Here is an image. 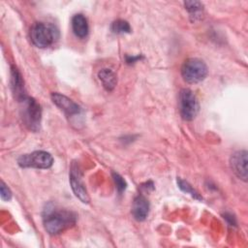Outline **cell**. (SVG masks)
Returning <instances> with one entry per match:
<instances>
[{
    "mask_svg": "<svg viewBox=\"0 0 248 248\" xmlns=\"http://www.w3.org/2000/svg\"><path fill=\"white\" fill-rule=\"evenodd\" d=\"M76 214L72 211L47 208L43 217L45 230L49 234H57L76 223Z\"/></svg>",
    "mask_w": 248,
    "mask_h": 248,
    "instance_id": "1",
    "label": "cell"
},
{
    "mask_svg": "<svg viewBox=\"0 0 248 248\" xmlns=\"http://www.w3.org/2000/svg\"><path fill=\"white\" fill-rule=\"evenodd\" d=\"M57 38V30L51 24L36 22L30 29V39L34 46L40 48L49 46Z\"/></svg>",
    "mask_w": 248,
    "mask_h": 248,
    "instance_id": "2",
    "label": "cell"
},
{
    "mask_svg": "<svg viewBox=\"0 0 248 248\" xmlns=\"http://www.w3.org/2000/svg\"><path fill=\"white\" fill-rule=\"evenodd\" d=\"M19 102L21 103L23 122L31 131H39L42 118V110L40 105L33 98L28 96L24 97Z\"/></svg>",
    "mask_w": 248,
    "mask_h": 248,
    "instance_id": "3",
    "label": "cell"
},
{
    "mask_svg": "<svg viewBox=\"0 0 248 248\" xmlns=\"http://www.w3.org/2000/svg\"><path fill=\"white\" fill-rule=\"evenodd\" d=\"M207 67L205 63L199 58L187 59L181 68V76L188 83H197L205 78Z\"/></svg>",
    "mask_w": 248,
    "mask_h": 248,
    "instance_id": "4",
    "label": "cell"
},
{
    "mask_svg": "<svg viewBox=\"0 0 248 248\" xmlns=\"http://www.w3.org/2000/svg\"><path fill=\"white\" fill-rule=\"evenodd\" d=\"M178 105L180 115L184 120H193L199 111V103L192 90L184 88L179 92Z\"/></svg>",
    "mask_w": 248,
    "mask_h": 248,
    "instance_id": "5",
    "label": "cell"
},
{
    "mask_svg": "<svg viewBox=\"0 0 248 248\" xmlns=\"http://www.w3.org/2000/svg\"><path fill=\"white\" fill-rule=\"evenodd\" d=\"M17 163L22 168L48 169L53 164V158L48 152L38 150L30 154L21 155L17 159Z\"/></svg>",
    "mask_w": 248,
    "mask_h": 248,
    "instance_id": "6",
    "label": "cell"
},
{
    "mask_svg": "<svg viewBox=\"0 0 248 248\" xmlns=\"http://www.w3.org/2000/svg\"><path fill=\"white\" fill-rule=\"evenodd\" d=\"M70 184L71 188L77 198H78L83 203H88L90 198L88 196L87 190L82 181L81 172L78 169V166L73 164L70 170Z\"/></svg>",
    "mask_w": 248,
    "mask_h": 248,
    "instance_id": "7",
    "label": "cell"
},
{
    "mask_svg": "<svg viewBox=\"0 0 248 248\" xmlns=\"http://www.w3.org/2000/svg\"><path fill=\"white\" fill-rule=\"evenodd\" d=\"M230 166L232 172L243 181L247 180V151H236L231 156Z\"/></svg>",
    "mask_w": 248,
    "mask_h": 248,
    "instance_id": "8",
    "label": "cell"
},
{
    "mask_svg": "<svg viewBox=\"0 0 248 248\" xmlns=\"http://www.w3.org/2000/svg\"><path fill=\"white\" fill-rule=\"evenodd\" d=\"M51 100L61 110H63L69 116L78 114L80 111V108L78 106V104L60 93H52Z\"/></svg>",
    "mask_w": 248,
    "mask_h": 248,
    "instance_id": "9",
    "label": "cell"
},
{
    "mask_svg": "<svg viewBox=\"0 0 248 248\" xmlns=\"http://www.w3.org/2000/svg\"><path fill=\"white\" fill-rule=\"evenodd\" d=\"M149 212V202L142 196L139 195L135 198L132 205V214L138 221H143L146 219Z\"/></svg>",
    "mask_w": 248,
    "mask_h": 248,
    "instance_id": "10",
    "label": "cell"
},
{
    "mask_svg": "<svg viewBox=\"0 0 248 248\" xmlns=\"http://www.w3.org/2000/svg\"><path fill=\"white\" fill-rule=\"evenodd\" d=\"M11 83H12L13 92L18 101H21L24 97H26L25 92H24V85H23V80H22L21 75L16 67H12Z\"/></svg>",
    "mask_w": 248,
    "mask_h": 248,
    "instance_id": "11",
    "label": "cell"
},
{
    "mask_svg": "<svg viewBox=\"0 0 248 248\" xmlns=\"http://www.w3.org/2000/svg\"><path fill=\"white\" fill-rule=\"evenodd\" d=\"M72 29L77 37L80 39L85 38L89 30L86 17L81 14L75 15L72 17Z\"/></svg>",
    "mask_w": 248,
    "mask_h": 248,
    "instance_id": "12",
    "label": "cell"
},
{
    "mask_svg": "<svg viewBox=\"0 0 248 248\" xmlns=\"http://www.w3.org/2000/svg\"><path fill=\"white\" fill-rule=\"evenodd\" d=\"M98 78L102 82L103 86L105 87V89L108 91H111L116 85V82H117L116 76L110 69L105 68L100 70L98 73Z\"/></svg>",
    "mask_w": 248,
    "mask_h": 248,
    "instance_id": "13",
    "label": "cell"
},
{
    "mask_svg": "<svg viewBox=\"0 0 248 248\" xmlns=\"http://www.w3.org/2000/svg\"><path fill=\"white\" fill-rule=\"evenodd\" d=\"M185 9L189 12L190 16L196 20L197 18H201L203 12V5L199 1H186L184 2Z\"/></svg>",
    "mask_w": 248,
    "mask_h": 248,
    "instance_id": "14",
    "label": "cell"
},
{
    "mask_svg": "<svg viewBox=\"0 0 248 248\" xmlns=\"http://www.w3.org/2000/svg\"><path fill=\"white\" fill-rule=\"evenodd\" d=\"M111 31L115 34H124L131 32L130 24L123 19H117L111 24Z\"/></svg>",
    "mask_w": 248,
    "mask_h": 248,
    "instance_id": "15",
    "label": "cell"
},
{
    "mask_svg": "<svg viewBox=\"0 0 248 248\" xmlns=\"http://www.w3.org/2000/svg\"><path fill=\"white\" fill-rule=\"evenodd\" d=\"M177 185H178V187H179L183 192H185V193H187V194H190L193 198L198 199V200H201V199H202V198L200 197V195L198 194V192H196V191L194 190V188H193L187 181H185V180H183V179H181V178H177Z\"/></svg>",
    "mask_w": 248,
    "mask_h": 248,
    "instance_id": "16",
    "label": "cell"
},
{
    "mask_svg": "<svg viewBox=\"0 0 248 248\" xmlns=\"http://www.w3.org/2000/svg\"><path fill=\"white\" fill-rule=\"evenodd\" d=\"M112 178H113V181L115 183L117 191L119 193H122L126 189V186H127L126 181L124 180V178L120 174H118L116 172H112Z\"/></svg>",
    "mask_w": 248,
    "mask_h": 248,
    "instance_id": "17",
    "label": "cell"
},
{
    "mask_svg": "<svg viewBox=\"0 0 248 248\" xmlns=\"http://www.w3.org/2000/svg\"><path fill=\"white\" fill-rule=\"evenodd\" d=\"M0 190H1V199L3 201H10L12 198V192L9 189V187L5 184L4 181H1Z\"/></svg>",
    "mask_w": 248,
    "mask_h": 248,
    "instance_id": "18",
    "label": "cell"
},
{
    "mask_svg": "<svg viewBox=\"0 0 248 248\" xmlns=\"http://www.w3.org/2000/svg\"><path fill=\"white\" fill-rule=\"evenodd\" d=\"M140 59V56H137V57H132V56H127V62L128 63H134L135 61Z\"/></svg>",
    "mask_w": 248,
    "mask_h": 248,
    "instance_id": "19",
    "label": "cell"
}]
</instances>
